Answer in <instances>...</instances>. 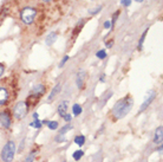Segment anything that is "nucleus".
<instances>
[{"label": "nucleus", "mask_w": 163, "mask_h": 162, "mask_svg": "<svg viewBox=\"0 0 163 162\" xmlns=\"http://www.w3.org/2000/svg\"><path fill=\"white\" fill-rule=\"evenodd\" d=\"M63 118L65 120V122H67V123H69V122H70V121L72 120V116H71L70 114H67V112H66V114L64 115V117H63Z\"/></svg>", "instance_id": "bb28decb"}, {"label": "nucleus", "mask_w": 163, "mask_h": 162, "mask_svg": "<svg viewBox=\"0 0 163 162\" xmlns=\"http://www.w3.org/2000/svg\"><path fill=\"white\" fill-rule=\"evenodd\" d=\"M112 44H114V40H110L106 43V48H110V46H112Z\"/></svg>", "instance_id": "7c9ffc66"}, {"label": "nucleus", "mask_w": 163, "mask_h": 162, "mask_svg": "<svg viewBox=\"0 0 163 162\" xmlns=\"http://www.w3.org/2000/svg\"><path fill=\"white\" fill-rule=\"evenodd\" d=\"M82 111H83V109H82V106H81L79 104H73V106H72V112H73L75 116H79V115L82 114Z\"/></svg>", "instance_id": "dca6fc26"}, {"label": "nucleus", "mask_w": 163, "mask_h": 162, "mask_svg": "<svg viewBox=\"0 0 163 162\" xmlns=\"http://www.w3.org/2000/svg\"><path fill=\"white\" fill-rule=\"evenodd\" d=\"M8 97H10V95H8V90L4 86L0 88V105H5L8 101Z\"/></svg>", "instance_id": "6e6552de"}, {"label": "nucleus", "mask_w": 163, "mask_h": 162, "mask_svg": "<svg viewBox=\"0 0 163 162\" xmlns=\"http://www.w3.org/2000/svg\"><path fill=\"white\" fill-rule=\"evenodd\" d=\"M69 60V56H65L63 59H62V62L61 63H59V68H63L64 66V64H65V63Z\"/></svg>", "instance_id": "cd10ccee"}, {"label": "nucleus", "mask_w": 163, "mask_h": 162, "mask_svg": "<svg viewBox=\"0 0 163 162\" xmlns=\"http://www.w3.org/2000/svg\"><path fill=\"white\" fill-rule=\"evenodd\" d=\"M102 8H103V6H98V7H96V8H92V10H90V11H89V13L95 15V14H97V13H99V12H100Z\"/></svg>", "instance_id": "b1692460"}, {"label": "nucleus", "mask_w": 163, "mask_h": 162, "mask_svg": "<svg viewBox=\"0 0 163 162\" xmlns=\"http://www.w3.org/2000/svg\"><path fill=\"white\" fill-rule=\"evenodd\" d=\"M69 104V102L67 101H63V102H61V104L58 105V114H59V116H62V117H64V115L67 112V105Z\"/></svg>", "instance_id": "9b49d317"}, {"label": "nucleus", "mask_w": 163, "mask_h": 162, "mask_svg": "<svg viewBox=\"0 0 163 162\" xmlns=\"http://www.w3.org/2000/svg\"><path fill=\"white\" fill-rule=\"evenodd\" d=\"M0 123H1V125L4 128L8 129L11 127V117H10V115H8L7 112L3 111V112H0Z\"/></svg>", "instance_id": "0eeeda50"}, {"label": "nucleus", "mask_w": 163, "mask_h": 162, "mask_svg": "<svg viewBox=\"0 0 163 162\" xmlns=\"http://www.w3.org/2000/svg\"><path fill=\"white\" fill-rule=\"evenodd\" d=\"M111 27V23L110 21H105L104 23V29H110Z\"/></svg>", "instance_id": "c85d7f7f"}, {"label": "nucleus", "mask_w": 163, "mask_h": 162, "mask_svg": "<svg viewBox=\"0 0 163 162\" xmlns=\"http://www.w3.org/2000/svg\"><path fill=\"white\" fill-rule=\"evenodd\" d=\"M61 89H62V84L61 83H58V84H56V86L52 89V91H51V94L49 95V97H47V100L51 102L53 100V98L59 94V91H61Z\"/></svg>", "instance_id": "ddd939ff"}, {"label": "nucleus", "mask_w": 163, "mask_h": 162, "mask_svg": "<svg viewBox=\"0 0 163 162\" xmlns=\"http://www.w3.org/2000/svg\"><path fill=\"white\" fill-rule=\"evenodd\" d=\"M56 40H57V33L56 32H51V33L47 34V37L45 39V44L47 45V46H52Z\"/></svg>", "instance_id": "f8f14e48"}, {"label": "nucleus", "mask_w": 163, "mask_h": 162, "mask_svg": "<svg viewBox=\"0 0 163 162\" xmlns=\"http://www.w3.org/2000/svg\"><path fill=\"white\" fill-rule=\"evenodd\" d=\"M63 162H66V160H64V161H63Z\"/></svg>", "instance_id": "c9c22d12"}, {"label": "nucleus", "mask_w": 163, "mask_h": 162, "mask_svg": "<svg viewBox=\"0 0 163 162\" xmlns=\"http://www.w3.org/2000/svg\"><path fill=\"white\" fill-rule=\"evenodd\" d=\"M70 129H72V125L71 124H66V125H64V127L59 130V133L58 134H61V135H65L66 133H67V130H70Z\"/></svg>", "instance_id": "6ab92c4d"}, {"label": "nucleus", "mask_w": 163, "mask_h": 162, "mask_svg": "<svg viewBox=\"0 0 163 162\" xmlns=\"http://www.w3.org/2000/svg\"><path fill=\"white\" fill-rule=\"evenodd\" d=\"M44 94H45V86L43 84H37V85H34V88L32 89V95H36V96L40 97Z\"/></svg>", "instance_id": "9d476101"}, {"label": "nucleus", "mask_w": 163, "mask_h": 162, "mask_svg": "<svg viewBox=\"0 0 163 162\" xmlns=\"http://www.w3.org/2000/svg\"><path fill=\"white\" fill-rule=\"evenodd\" d=\"M84 83H85V71L79 70L76 76V85L79 90H82L84 88Z\"/></svg>", "instance_id": "423d86ee"}, {"label": "nucleus", "mask_w": 163, "mask_h": 162, "mask_svg": "<svg viewBox=\"0 0 163 162\" xmlns=\"http://www.w3.org/2000/svg\"><path fill=\"white\" fill-rule=\"evenodd\" d=\"M56 141H57V142H59V143H61V142H65V141H66L65 135H61V134H58L57 136H56Z\"/></svg>", "instance_id": "393cba45"}, {"label": "nucleus", "mask_w": 163, "mask_h": 162, "mask_svg": "<svg viewBox=\"0 0 163 162\" xmlns=\"http://www.w3.org/2000/svg\"><path fill=\"white\" fill-rule=\"evenodd\" d=\"M34 154H36V150H32L31 154L24 160V162H33L34 161Z\"/></svg>", "instance_id": "4be33fe9"}, {"label": "nucleus", "mask_w": 163, "mask_h": 162, "mask_svg": "<svg viewBox=\"0 0 163 162\" xmlns=\"http://www.w3.org/2000/svg\"><path fill=\"white\" fill-rule=\"evenodd\" d=\"M36 15H37V11L34 10L32 7H25L24 10L21 11V14H20V18L24 24L26 25H30L36 19Z\"/></svg>", "instance_id": "7ed1b4c3"}, {"label": "nucleus", "mask_w": 163, "mask_h": 162, "mask_svg": "<svg viewBox=\"0 0 163 162\" xmlns=\"http://www.w3.org/2000/svg\"><path fill=\"white\" fill-rule=\"evenodd\" d=\"M83 156H84V151H83V150H81V149L76 150V151L73 153V154H72V157L75 159V161H79Z\"/></svg>", "instance_id": "f3484780"}, {"label": "nucleus", "mask_w": 163, "mask_h": 162, "mask_svg": "<svg viewBox=\"0 0 163 162\" xmlns=\"http://www.w3.org/2000/svg\"><path fill=\"white\" fill-rule=\"evenodd\" d=\"M96 57L98 59H104L106 57V51L105 50H99L97 53H96Z\"/></svg>", "instance_id": "412c9836"}, {"label": "nucleus", "mask_w": 163, "mask_h": 162, "mask_svg": "<svg viewBox=\"0 0 163 162\" xmlns=\"http://www.w3.org/2000/svg\"><path fill=\"white\" fill-rule=\"evenodd\" d=\"M132 98L130 95H128L125 97H123L122 100H119L116 102V104L114 105L112 110H111V114L115 117V120H121L124 118L125 116L129 114V111L131 110L132 108Z\"/></svg>", "instance_id": "f257e3e1"}, {"label": "nucleus", "mask_w": 163, "mask_h": 162, "mask_svg": "<svg viewBox=\"0 0 163 162\" xmlns=\"http://www.w3.org/2000/svg\"><path fill=\"white\" fill-rule=\"evenodd\" d=\"M41 125H43V123L39 120H34L32 123H30V127H33V128H36V129H40Z\"/></svg>", "instance_id": "a211bd4d"}, {"label": "nucleus", "mask_w": 163, "mask_h": 162, "mask_svg": "<svg viewBox=\"0 0 163 162\" xmlns=\"http://www.w3.org/2000/svg\"><path fill=\"white\" fill-rule=\"evenodd\" d=\"M162 140H163V128H162V125H160L155 131L154 143H156V145H162Z\"/></svg>", "instance_id": "1a4fd4ad"}, {"label": "nucleus", "mask_w": 163, "mask_h": 162, "mask_svg": "<svg viewBox=\"0 0 163 162\" xmlns=\"http://www.w3.org/2000/svg\"><path fill=\"white\" fill-rule=\"evenodd\" d=\"M38 117H39V115H38L37 112H34V114H33V118H34V120H38Z\"/></svg>", "instance_id": "473e14b6"}, {"label": "nucleus", "mask_w": 163, "mask_h": 162, "mask_svg": "<svg viewBox=\"0 0 163 162\" xmlns=\"http://www.w3.org/2000/svg\"><path fill=\"white\" fill-rule=\"evenodd\" d=\"M99 80H100V82H104V80H105V75H102L100 78H99Z\"/></svg>", "instance_id": "2f4dec72"}, {"label": "nucleus", "mask_w": 163, "mask_h": 162, "mask_svg": "<svg viewBox=\"0 0 163 162\" xmlns=\"http://www.w3.org/2000/svg\"><path fill=\"white\" fill-rule=\"evenodd\" d=\"M121 4L124 6V7H129L131 5V0H121Z\"/></svg>", "instance_id": "a878e982"}, {"label": "nucleus", "mask_w": 163, "mask_h": 162, "mask_svg": "<svg viewBox=\"0 0 163 162\" xmlns=\"http://www.w3.org/2000/svg\"><path fill=\"white\" fill-rule=\"evenodd\" d=\"M135 1H137V3H142V1H144V0H135Z\"/></svg>", "instance_id": "72a5a7b5"}, {"label": "nucleus", "mask_w": 163, "mask_h": 162, "mask_svg": "<svg viewBox=\"0 0 163 162\" xmlns=\"http://www.w3.org/2000/svg\"><path fill=\"white\" fill-rule=\"evenodd\" d=\"M15 155V143L13 141H8L3 148L1 159L4 162H12Z\"/></svg>", "instance_id": "f03ea898"}, {"label": "nucleus", "mask_w": 163, "mask_h": 162, "mask_svg": "<svg viewBox=\"0 0 163 162\" xmlns=\"http://www.w3.org/2000/svg\"><path fill=\"white\" fill-rule=\"evenodd\" d=\"M75 143H76V145H78L79 147L84 146V143H85V136H84V135H78V136H76V137H75Z\"/></svg>", "instance_id": "2eb2a0df"}, {"label": "nucleus", "mask_w": 163, "mask_h": 162, "mask_svg": "<svg viewBox=\"0 0 163 162\" xmlns=\"http://www.w3.org/2000/svg\"><path fill=\"white\" fill-rule=\"evenodd\" d=\"M27 110H29V105L25 102H19L13 109V116L17 120H23L26 116Z\"/></svg>", "instance_id": "20e7f679"}, {"label": "nucleus", "mask_w": 163, "mask_h": 162, "mask_svg": "<svg viewBox=\"0 0 163 162\" xmlns=\"http://www.w3.org/2000/svg\"><path fill=\"white\" fill-rule=\"evenodd\" d=\"M43 1H45V3H49V1H51V0H43Z\"/></svg>", "instance_id": "f704fd0d"}, {"label": "nucleus", "mask_w": 163, "mask_h": 162, "mask_svg": "<svg viewBox=\"0 0 163 162\" xmlns=\"http://www.w3.org/2000/svg\"><path fill=\"white\" fill-rule=\"evenodd\" d=\"M148 30H149V29H145V31H144L143 34H142V37H141V39H140V43H138V50H141L142 46H143V42H144V39H145V35H147V33H148Z\"/></svg>", "instance_id": "aec40b11"}, {"label": "nucleus", "mask_w": 163, "mask_h": 162, "mask_svg": "<svg viewBox=\"0 0 163 162\" xmlns=\"http://www.w3.org/2000/svg\"><path fill=\"white\" fill-rule=\"evenodd\" d=\"M4 71H5V69H4V65L3 64H0V77L3 76V74H4Z\"/></svg>", "instance_id": "c756f323"}, {"label": "nucleus", "mask_w": 163, "mask_h": 162, "mask_svg": "<svg viewBox=\"0 0 163 162\" xmlns=\"http://www.w3.org/2000/svg\"><path fill=\"white\" fill-rule=\"evenodd\" d=\"M155 97H156V92L152 90V91H150V92L148 94V97L145 98V101H144V102L142 103V105L140 106V110H138V112L141 114V112H143V111L147 110V108L150 105V103L154 101V98H155Z\"/></svg>", "instance_id": "39448f33"}, {"label": "nucleus", "mask_w": 163, "mask_h": 162, "mask_svg": "<svg viewBox=\"0 0 163 162\" xmlns=\"http://www.w3.org/2000/svg\"><path fill=\"white\" fill-rule=\"evenodd\" d=\"M43 124H46L47 127H49V129H51V130H56V129H58V127H59V124H58V122L57 121H43L41 122Z\"/></svg>", "instance_id": "4468645a"}, {"label": "nucleus", "mask_w": 163, "mask_h": 162, "mask_svg": "<svg viewBox=\"0 0 163 162\" xmlns=\"http://www.w3.org/2000/svg\"><path fill=\"white\" fill-rule=\"evenodd\" d=\"M119 13H121V12H119V11H117V12H115L114 13V15H112V19H111V26H112V27H114V25H115V23H116V20H117V18H118V15H119Z\"/></svg>", "instance_id": "5701e85b"}]
</instances>
